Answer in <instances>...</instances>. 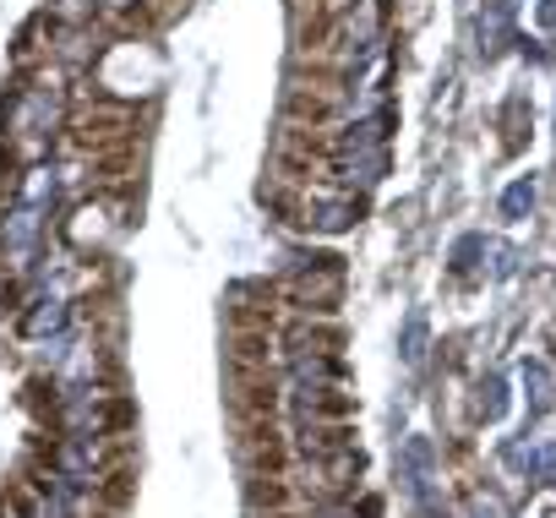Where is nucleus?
<instances>
[{"label": "nucleus", "instance_id": "4", "mask_svg": "<svg viewBox=\"0 0 556 518\" xmlns=\"http://www.w3.org/2000/svg\"><path fill=\"white\" fill-rule=\"evenodd\" d=\"M93 518H121V513H110V507H99V513H93Z\"/></svg>", "mask_w": 556, "mask_h": 518}, {"label": "nucleus", "instance_id": "3", "mask_svg": "<svg viewBox=\"0 0 556 518\" xmlns=\"http://www.w3.org/2000/svg\"><path fill=\"white\" fill-rule=\"evenodd\" d=\"M104 426H110V431H121V426H131V404H126V399H115V404L104 409Z\"/></svg>", "mask_w": 556, "mask_h": 518}, {"label": "nucleus", "instance_id": "2", "mask_svg": "<svg viewBox=\"0 0 556 518\" xmlns=\"http://www.w3.org/2000/svg\"><path fill=\"white\" fill-rule=\"evenodd\" d=\"M137 502V475L121 464V469H110L104 480H99V507H110V513H126Z\"/></svg>", "mask_w": 556, "mask_h": 518}, {"label": "nucleus", "instance_id": "1", "mask_svg": "<svg viewBox=\"0 0 556 518\" xmlns=\"http://www.w3.org/2000/svg\"><path fill=\"white\" fill-rule=\"evenodd\" d=\"M339 290H344V279H339V268H323L317 279L306 274L290 295H295V306H306V312H333L339 306Z\"/></svg>", "mask_w": 556, "mask_h": 518}]
</instances>
